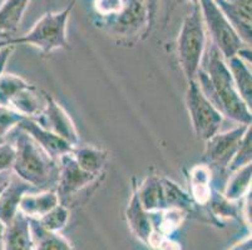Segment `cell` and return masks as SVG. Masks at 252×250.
Here are the masks:
<instances>
[{
	"mask_svg": "<svg viewBox=\"0 0 252 250\" xmlns=\"http://www.w3.org/2000/svg\"><path fill=\"white\" fill-rule=\"evenodd\" d=\"M194 80L206 98L224 118L237 124L251 125V109L241 99L227 64L214 45H211V49L206 54L205 68L198 70Z\"/></svg>",
	"mask_w": 252,
	"mask_h": 250,
	"instance_id": "1",
	"label": "cell"
},
{
	"mask_svg": "<svg viewBox=\"0 0 252 250\" xmlns=\"http://www.w3.org/2000/svg\"><path fill=\"white\" fill-rule=\"evenodd\" d=\"M14 148L15 160L11 173L28 183L34 190H56L59 178V160L50 157L20 129L15 135Z\"/></svg>",
	"mask_w": 252,
	"mask_h": 250,
	"instance_id": "2",
	"label": "cell"
},
{
	"mask_svg": "<svg viewBox=\"0 0 252 250\" xmlns=\"http://www.w3.org/2000/svg\"><path fill=\"white\" fill-rule=\"evenodd\" d=\"M75 3L77 0H70L63 10L48 11L33 25L28 33L20 36H11L8 39V43L14 47L19 44L32 45L45 55L56 50L70 49L67 38V28Z\"/></svg>",
	"mask_w": 252,
	"mask_h": 250,
	"instance_id": "3",
	"label": "cell"
},
{
	"mask_svg": "<svg viewBox=\"0 0 252 250\" xmlns=\"http://www.w3.org/2000/svg\"><path fill=\"white\" fill-rule=\"evenodd\" d=\"M207 44V33L200 5L193 4L187 11L177 39V56L187 82L196 79L203 63Z\"/></svg>",
	"mask_w": 252,
	"mask_h": 250,
	"instance_id": "4",
	"label": "cell"
},
{
	"mask_svg": "<svg viewBox=\"0 0 252 250\" xmlns=\"http://www.w3.org/2000/svg\"><path fill=\"white\" fill-rule=\"evenodd\" d=\"M250 127L251 125L237 124L232 129L222 133L219 132L214 137L210 138L207 141H205L203 164H206L211 169L212 182L220 180V184H222V190L228 178V165L241 143L245 133Z\"/></svg>",
	"mask_w": 252,
	"mask_h": 250,
	"instance_id": "5",
	"label": "cell"
},
{
	"mask_svg": "<svg viewBox=\"0 0 252 250\" xmlns=\"http://www.w3.org/2000/svg\"><path fill=\"white\" fill-rule=\"evenodd\" d=\"M198 5L202 14L206 33L210 35L212 45L221 53L223 59L235 56L240 50L249 47L242 41L235 28L231 25L214 0H200Z\"/></svg>",
	"mask_w": 252,
	"mask_h": 250,
	"instance_id": "6",
	"label": "cell"
},
{
	"mask_svg": "<svg viewBox=\"0 0 252 250\" xmlns=\"http://www.w3.org/2000/svg\"><path fill=\"white\" fill-rule=\"evenodd\" d=\"M185 102L194 135L198 140L207 141L221 130L224 116L206 98L196 80L189 82Z\"/></svg>",
	"mask_w": 252,
	"mask_h": 250,
	"instance_id": "7",
	"label": "cell"
},
{
	"mask_svg": "<svg viewBox=\"0 0 252 250\" xmlns=\"http://www.w3.org/2000/svg\"><path fill=\"white\" fill-rule=\"evenodd\" d=\"M97 179V175L87 173L77 164L72 153L59 158V178L56 192L61 204L67 206L72 198L93 184Z\"/></svg>",
	"mask_w": 252,
	"mask_h": 250,
	"instance_id": "8",
	"label": "cell"
},
{
	"mask_svg": "<svg viewBox=\"0 0 252 250\" xmlns=\"http://www.w3.org/2000/svg\"><path fill=\"white\" fill-rule=\"evenodd\" d=\"M111 31L114 35L129 38L139 35L147 38L151 33L148 9L144 0H126L125 6L112 18Z\"/></svg>",
	"mask_w": 252,
	"mask_h": 250,
	"instance_id": "9",
	"label": "cell"
},
{
	"mask_svg": "<svg viewBox=\"0 0 252 250\" xmlns=\"http://www.w3.org/2000/svg\"><path fill=\"white\" fill-rule=\"evenodd\" d=\"M35 120L42 127L47 128L48 130L61 137L63 140L69 143L72 146L79 145L81 137H79L74 121L50 94L45 93V109L42 115Z\"/></svg>",
	"mask_w": 252,
	"mask_h": 250,
	"instance_id": "10",
	"label": "cell"
},
{
	"mask_svg": "<svg viewBox=\"0 0 252 250\" xmlns=\"http://www.w3.org/2000/svg\"><path fill=\"white\" fill-rule=\"evenodd\" d=\"M17 128L27 133L35 143H38L47 151L50 157L57 160H59V158H62L63 155L70 154L74 149V146H72L69 143L63 140L61 137L48 130L47 128L42 127L34 119L24 118L18 124Z\"/></svg>",
	"mask_w": 252,
	"mask_h": 250,
	"instance_id": "11",
	"label": "cell"
},
{
	"mask_svg": "<svg viewBox=\"0 0 252 250\" xmlns=\"http://www.w3.org/2000/svg\"><path fill=\"white\" fill-rule=\"evenodd\" d=\"M245 44L251 47L252 0H214Z\"/></svg>",
	"mask_w": 252,
	"mask_h": 250,
	"instance_id": "12",
	"label": "cell"
},
{
	"mask_svg": "<svg viewBox=\"0 0 252 250\" xmlns=\"http://www.w3.org/2000/svg\"><path fill=\"white\" fill-rule=\"evenodd\" d=\"M126 219L132 233L136 235L138 240L148 247V242L153 233V223L151 213L147 212L142 206L137 195V184L133 179V187H132V194L126 208Z\"/></svg>",
	"mask_w": 252,
	"mask_h": 250,
	"instance_id": "13",
	"label": "cell"
},
{
	"mask_svg": "<svg viewBox=\"0 0 252 250\" xmlns=\"http://www.w3.org/2000/svg\"><path fill=\"white\" fill-rule=\"evenodd\" d=\"M28 183L11 174L8 184L0 194V223L8 225L19 213V204L25 193L33 192Z\"/></svg>",
	"mask_w": 252,
	"mask_h": 250,
	"instance_id": "14",
	"label": "cell"
},
{
	"mask_svg": "<svg viewBox=\"0 0 252 250\" xmlns=\"http://www.w3.org/2000/svg\"><path fill=\"white\" fill-rule=\"evenodd\" d=\"M1 247L4 250H34L33 234L28 217L19 212L11 223L5 225Z\"/></svg>",
	"mask_w": 252,
	"mask_h": 250,
	"instance_id": "15",
	"label": "cell"
},
{
	"mask_svg": "<svg viewBox=\"0 0 252 250\" xmlns=\"http://www.w3.org/2000/svg\"><path fill=\"white\" fill-rule=\"evenodd\" d=\"M9 108L15 110L24 118L38 119L45 109V93L29 83L10 100Z\"/></svg>",
	"mask_w": 252,
	"mask_h": 250,
	"instance_id": "16",
	"label": "cell"
},
{
	"mask_svg": "<svg viewBox=\"0 0 252 250\" xmlns=\"http://www.w3.org/2000/svg\"><path fill=\"white\" fill-rule=\"evenodd\" d=\"M137 195L144 209L150 213L163 212L167 209L163 178L151 174L137 185Z\"/></svg>",
	"mask_w": 252,
	"mask_h": 250,
	"instance_id": "17",
	"label": "cell"
},
{
	"mask_svg": "<svg viewBox=\"0 0 252 250\" xmlns=\"http://www.w3.org/2000/svg\"><path fill=\"white\" fill-rule=\"evenodd\" d=\"M61 203L54 189L28 192L23 195L19 204V212L29 219H39Z\"/></svg>",
	"mask_w": 252,
	"mask_h": 250,
	"instance_id": "18",
	"label": "cell"
},
{
	"mask_svg": "<svg viewBox=\"0 0 252 250\" xmlns=\"http://www.w3.org/2000/svg\"><path fill=\"white\" fill-rule=\"evenodd\" d=\"M212 173L206 164H197L189 170V193L197 205H207L212 195Z\"/></svg>",
	"mask_w": 252,
	"mask_h": 250,
	"instance_id": "19",
	"label": "cell"
},
{
	"mask_svg": "<svg viewBox=\"0 0 252 250\" xmlns=\"http://www.w3.org/2000/svg\"><path fill=\"white\" fill-rule=\"evenodd\" d=\"M227 68L232 75L233 83L238 94L244 100L245 104L251 109L252 108V74L251 65L242 60L238 55L224 59Z\"/></svg>",
	"mask_w": 252,
	"mask_h": 250,
	"instance_id": "20",
	"label": "cell"
},
{
	"mask_svg": "<svg viewBox=\"0 0 252 250\" xmlns=\"http://www.w3.org/2000/svg\"><path fill=\"white\" fill-rule=\"evenodd\" d=\"M72 157L83 170L99 176L107 164L108 153L92 145H78L73 149Z\"/></svg>",
	"mask_w": 252,
	"mask_h": 250,
	"instance_id": "21",
	"label": "cell"
},
{
	"mask_svg": "<svg viewBox=\"0 0 252 250\" xmlns=\"http://www.w3.org/2000/svg\"><path fill=\"white\" fill-rule=\"evenodd\" d=\"M31 0H4L0 5V33L6 39L18 29Z\"/></svg>",
	"mask_w": 252,
	"mask_h": 250,
	"instance_id": "22",
	"label": "cell"
},
{
	"mask_svg": "<svg viewBox=\"0 0 252 250\" xmlns=\"http://www.w3.org/2000/svg\"><path fill=\"white\" fill-rule=\"evenodd\" d=\"M252 164L228 174V178L224 183L222 195L230 201L242 200L247 193L251 192Z\"/></svg>",
	"mask_w": 252,
	"mask_h": 250,
	"instance_id": "23",
	"label": "cell"
},
{
	"mask_svg": "<svg viewBox=\"0 0 252 250\" xmlns=\"http://www.w3.org/2000/svg\"><path fill=\"white\" fill-rule=\"evenodd\" d=\"M29 220L33 234L34 250H75L63 235L43 229L36 219Z\"/></svg>",
	"mask_w": 252,
	"mask_h": 250,
	"instance_id": "24",
	"label": "cell"
},
{
	"mask_svg": "<svg viewBox=\"0 0 252 250\" xmlns=\"http://www.w3.org/2000/svg\"><path fill=\"white\" fill-rule=\"evenodd\" d=\"M69 208L59 203L47 214L36 220L45 230L52 231V233H61L67 226L68 222H69Z\"/></svg>",
	"mask_w": 252,
	"mask_h": 250,
	"instance_id": "25",
	"label": "cell"
},
{
	"mask_svg": "<svg viewBox=\"0 0 252 250\" xmlns=\"http://www.w3.org/2000/svg\"><path fill=\"white\" fill-rule=\"evenodd\" d=\"M28 84L29 83L19 75L4 73L0 77V105L9 107L10 100Z\"/></svg>",
	"mask_w": 252,
	"mask_h": 250,
	"instance_id": "26",
	"label": "cell"
},
{
	"mask_svg": "<svg viewBox=\"0 0 252 250\" xmlns=\"http://www.w3.org/2000/svg\"><path fill=\"white\" fill-rule=\"evenodd\" d=\"M252 160V133L251 127L247 129L245 133L244 138H242L241 143L238 145L237 150H236L235 155H233L232 160H231L230 165L227 168V173L231 174L232 171L238 170V169L244 168L246 165L251 164Z\"/></svg>",
	"mask_w": 252,
	"mask_h": 250,
	"instance_id": "27",
	"label": "cell"
},
{
	"mask_svg": "<svg viewBox=\"0 0 252 250\" xmlns=\"http://www.w3.org/2000/svg\"><path fill=\"white\" fill-rule=\"evenodd\" d=\"M24 119V116L17 113L9 107L0 105V135L6 138V135L18 127V124Z\"/></svg>",
	"mask_w": 252,
	"mask_h": 250,
	"instance_id": "28",
	"label": "cell"
},
{
	"mask_svg": "<svg viewBox=\"0 0 252 250\" xmlns=\"http://www.w3.org/2000/svg\"><path fill=\"white\" fill-rule=\"evenodd\" d=\"M125 3L126 0H94V9L98 15L113 18L122 10Z\"/></svg>",
	"mask_w": 252,
	"mask_h": 250,
	"instance_id": "29",
	"label": "cell"
},
{
	"mask_svg": "<svg viewBox=\"0 0 252 250\" xmlns=\"http://www.w3.org/2000/svg\"><path fill=\"white\" fill-rule=\"evenodd\" d=\"M15 160L14 144L4 141L0 144V173L11 171Z\"/></svg>",
	"mask_w": 252,
	"mask_h": 250,
	"instance_id": "30",
	"label": "cell"
},
{
	"mask_svg": "<svg viewBox=\"0 0 252 250\" xmlns=\"http://www.w3.org/2000/svg\"><path fill=\"white\" fill-rule=\"evenodd\" d=\"M14 45L9 44L0 50V77L5 73L6 64H8L9 59H10V55L14 52Z\"/></svg>",
	"mask_w": 252,
	"mask_h": 250,
	"instance_id": "31",
	"label": "cell"
},
{
	"mask_svg": "<svg viewBox=\"0 0 252 250\" xmlns=\"http://www.w3.org/2000/svg\"><path fill=\"white\" fill-rule=\"evenodd\" d=\"M144 3L147 5L148 18H150V29L152 30L153 25H155L156 23V18H157L159 0H144Z\"/></svg>",
	"mask_w": 252,
	"mask_h": 250,
	"instance_id": "32",
	"label": "cell"
},
{
	"mask_svg": "<svg viewBox=\"0 0 252 250\" xmlns=\"http://www.w3.org/2000/svg\"><path fill=\"white\" fill-rule=\"evenodd\" d=\"M156 250H182L181 249V244L175 242L171 238H163L157 245Z\"/></svg>",
	"mask_w": 252,
	"mask_h": 250,
	"instance_id": "33",
	"label": "cell"
},
{
	"mask_svg": "<svg viewBox=\"0 0 252 250\" xmlns=\"http://www.w3.org/2000/svg\"><path fill=\"white\" fill-rule=\"evenodd\" d=\"M251 244H252L251 237H247L246 239H244L242 242L238 243V244L232 245V247L227 250H251Z\"/></svg>",
	"mask_w": 252,
	"mask_h": 250,
	"instance_id": "34",
	"label": "cell"
},
{
	"mask_svg": "<svg viewBox=\"0 0 252 250\" xmlns=\"http://www.w3.org/2000/svg\"><path fill=\"white\" fill-rule=\"evenodd\" d=\"M10 176H11V171H8V173H0V184H4V183L9 182Z\"/></svg>",
	"mask_w": 252,
	"mask_h": 250,
	"instance_id": "35",
	"label": "cell"
},
{
	"mask_svg": "<svg viewBox=\"0 0 252 250\" xmlns=\"http://www.w3.org/2000/svg\"><path fill=\"white\" fill-rule=\"evenodd\" d=\"M4 228H5V225H3V224L0 223V247H1V240H3V233H4Z\"/></svg>",
	"mask_w": 252,
	"mask_h": 250,
	"instance_id": "36",
	"label": "cell"
},
{
	"mask_svg": "<svg viewBox=\"0 0 252 250\" xmlns=\"http://www.w3.org/2000/svg\"><path fill=\"white\" fill-rule=\"evenodd\" d=\"M6 45H9L8 39H5V40H0V50L3 49L4 47H6Z\"/></svg>",
	"mask_w": 252,
	"mask_h": 250,
	"instance_id": "37",
	"label": "cell"
},
{
	"mask_svg": "<svg viewBox=\"0 0 252 250\" xmlns=\"http://www.w3.org/2000/svg\"><path fill=\"white\" fill-rule=\"evenodd\" d=\"M186 1H189L191 5H193V4H198L200 3V0H186Z\"/></svg>",
	"mask_w": 252,
	"mask_h": 250,
	"instance_id": "38",
	"label": "cell"
},
{
	"mask_svg": "<svg viewBox=\"0 0 252 250\" xmlns=\"http://www.w3.org/2000/svg\"><path fill=\"white\" fill-rule=\"evenodd\" d=\"M6 184H8V182L4 183V184H0V194H1V192H3V190H4V188L6 187Z\"/></svg>",
	"mask_w": 252,
	"mask_h": 250,
	"instance_id": "39",
	"label": "cell"
},
{
	"mask_svg": "<svg viewBox=\"0 0 252 250\" xmlns=\"http://www.w3.org/2000/svg\"><path fill=\"white\" fill-rule=\"evenodd\" d=\"M4 141H6L5 138H3V137H1V135H0V144H3Z\"/></svg>",
	"mask_w": 252,
	"mask_h": 250,
	"instance_id": "40",
	"label": "cell"
},
{
	"mask_svg": "<svg viewBox=\"0 0 252 250\" xmlns=\"http://www.w3.org/2000/svg\"><path fill=\"white\" fill-rule=\"evenodd\" d=\"M5 39H6V38H5V36H4V35H3V34L0 33V40H5Z\"/></svg>",
	"mask_w": 252,
	"mask_h": 250,
	"instance_id": "41",
	"label": "cell"
},
{
	"mask_svg": "<svg viewBox=\"0 0 252 250\" xmlns=\"http://www.w3.org/2000/svg\"><path fill=\"white\" fill-rule=\"evenodd\" d=\"M0 250H4V249H3V247H0Z\"/></svg>",
	"mask_w": 252,
	"mask_h": 250,
	"instance_id": "42",
	"label": "cell"
}]
</instances>
